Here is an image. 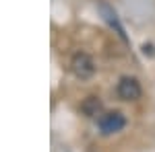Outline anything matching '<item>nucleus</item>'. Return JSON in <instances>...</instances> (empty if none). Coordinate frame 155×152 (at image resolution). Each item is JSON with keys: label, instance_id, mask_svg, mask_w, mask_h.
I'll use <instances>...</instances> for the list:
<instances>
[{"label": "nucleus", "instance_id": "nucleus-3", "mask_svg": "<svg viewBox=\"0 0 155 152\" xmlns=\"http://www.w3.org/2000/svg\"><path fill=\"white\" fill-rule=\"evenodd\" d=\"M97 126H99V132L104 136H112V134H118V132L124 129L126 117L122 115L120 111H107V113H104V115L99 117Z\"/></svg>", "mask_w": 155, "mask_h": 152}, {"label": "nucleus", "instance_id": "nucleus-1", "mask_svg": "<svg viewBox=\"0 0 155 152\" xmlns=\"http://www.w3.org/2000/svg\"><path fill=\"white\" fill-rule=\"evenodd\" d=\"M71 70L77 78L87 80V78H91V76L95 74V62H93V58H91L89 54L79 51V54H74L72 60H71Z\"/></svg>", "mask_w": 155, "mask_h": 152}, {"label": "nucleus", "instance_id": "nucleus-4", "mask_svg": "<svg viewBox=\"0 0 155 152\" xmlns=\"http://www.w3.org/2000/svg\"><path fill=\"white\" fill-rule=\"evenodd\" d=\"M81 113H83L85 117L101 115V101H99V97H95V95L87 97L83 103H81Z\"/></svg>", "mask_w": 155, "mask_h": 152}, {"label": "nucleus", "instance_id": "nucleus-2", "mask_svg": "<svg viewBox=\"0 0 155 152\" xmlns=\"http://www.w3.org/2000/svg\"><path fill=\"white\" fill-rule=\"evenodd\" d=\"M116 95H118V99L122 101H137V99H141V95H143V88H141V82L137 80V78H132V76H122L116 84Z\"/></svg>", "mask_w": 155, "mask_h": 152}, {"label": "nucleus", "instance_id": "nucleus-5", "mask_svg": "<svg viewBox=\"0 0 155 152\" xmlns=\"http://www.w3.org/2000/svg\"><path fill=\"white\" fill-rule=\"evenodd\" d=\"M99 8H101V12H104V17H106V21H107L110 25H112L114 29H116V33H118V35L122 37V39H126V35H124V29H122V25L118 23V17H116V12L112 11V8L107 6L106 2H101V4H99Z\"/></svg>", "mask_w": 155, "mask_h": 152}]
</instances>
